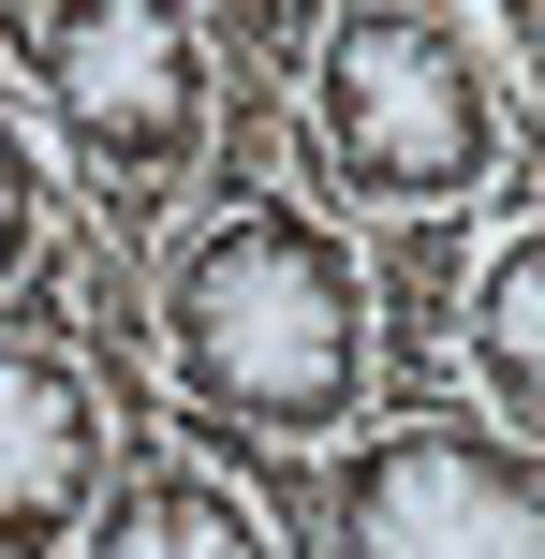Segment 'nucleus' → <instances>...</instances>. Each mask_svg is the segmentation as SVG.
<instances>
[{"instance_id": "obj_1", "label": "nucleus", "mask_w": 545, "mask_h": 559, "mask_svg": "<svg viewBox=\"0 0 545 559\" xmlns=\"http://www.w3.org/2000/svg\"><path fill=\"white\" fill-rule=\"evenodd\" d=\"M147 354H163V413L251 486L265 515L310 501L295 456L354 442L383 413V338H369V251L340 206L265 177L251 147L206 163L177 236L147 251Z\"/></svg>"}, {"instance_id": "obj_2", "label": "nucleus", "mask_w": 545, "mask_h": 559, "mask_svg": "<svg viewBox=\"0 0 545 559\" xmlns=\"http://www.w3.org/2000/svg\"><path fill=\"white\" fill-rule=\"evenodd\" d=\"M0 45L29 74L45 163L74 177L88 236L118 265H147L177 236V206L222 163V45L192 0H0Z\"/></svg>"}, {"instance_id": "obj_3", "label": "nucleus", "mask_w": 545, "mask_h": 559, "mask_svg": "<svg viewBox=\"0 0 545 559\" xmlns=\"http://www.w3.org/2000/svg\"><path fill=\"white\" fill-rule=\"evenodd\" d=\"M295 163L340 222H458L517 177L501 59L472 45V0H340L295 74Z\"/></svg>"}, {"instance_id": "obj_4", "label": "nucleus", "mask_w": 545, "mask_h": 559, "mask_svg": "<svg viewBox=\"0 0 545 559\" xmlns=\"http://www.w3.org/2000/svg\"><path fill=\"white\" fill-rule=\"evenodd\" d=\"M295 531L310 559H545V456L501 442L472 397H399L324 442Z\"/></svg>"}, {"instance_id": "obj_5", "label": "nucleus", "mask_w": 545, "mask_h": 559, "mask_svg": "<svg viewBox=\"0 0 545 559\" xmlns=\"http://www.w3.org/2000/svg\"><path fill=\"white\" fill-rule=\"evenodd\" d=\"M133 442L104 354L59 324V295L0 309V559H74L104 515V472Z\"/></svg>"}, {"instance_id": "obj_6", "label": "nucleus", "mask_w": 545, "mask_h": 559, "mask_svg": "<svg viewBox=\"0 0 545 559\" xmlns=\"http://www.w3.org/2000/svg\"><path fill=\"white\" fill-rule=\"evenodd\" d=\"M74 559H295V545H281V515H265L222 456H177V442H147V427H133Z\"/></svg>"}, {"instance_id": "obj_7", "label": "nucleus", "mask_w": 545, "mask_h": 559, "mask_svg": "<svg viewBox=\"0 0 545 559\" xmlns=\"http://www.w3.org/2000/svg\"><path fill=\"white\" fill-rule=\"evenodd\" d=\"M458 383L501 442L545 456V222H517L487 265L458 280Z\"/></svg>"}, {"instance_id": "obj_8", "label": "nucleus", "mask_w": 545, "mask_h": 559, "mask_svg": "<svg viewBox=\"0 0 545 559\" xmlns=\"http://www.w3.org/2000/svg\"><path fill=\"white\" fill-rule=\"evenodd\" d=\"M45 265H59V163H45V118L0 88V309L45 295Z\"/></svg>"}, {"instance_id": "obj_9", "label": "nucleus", "mask_w": 545, "mask_h": 559, "mask_svg": "<svg viewBox=\"0 0 545 559\" xmlns=\"http://www.w3.org/2000/svg\"><path fill=\"white\" fill-rule=\"evenodd\" d=\"M206 15V45L236 59V88H295L310 74V29L340 15V0H192Z\"/></svg>"}, {"instance_id": "obj_10", "label": "nucleus", "mask_w": 545, "mask_h": 559, "mask_svg": "<svg viewBox=\"0 0 545 559\" xmlns=\"http://www.w3.org/2000/svg\"><path fill=\"white\" fill-rule=\"evenodd\" d=\"M487 29H501V59H517L531 104H545V0H487Z\"/></svg>"}]
</instances>
